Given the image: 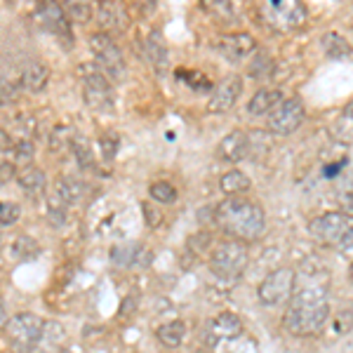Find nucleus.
Masks as SVG:
<instances>
[{
	"label": "nucleus",
	"instance_id": "20e7f679",
	"mask_svg": "<svg viewBox=\"0 0 353 353\" xmlns=\"http://www.w3.org/2000/svg\"><path fill=\"white\" fill-rule=\"evenodd\" d=\"M45 332V321L38 318L36 313H17L10 318L5 325V334H8L10 349L14 353H31L41 344Z\"/></svg>",
	"mask_w": 353,
	"mask_h": 353
},
{
	"label": "nucleus",
	"instance_id": "5701e85b",
	"mask_svg": "<svg viewBox=\"0 0 353 353\" xmlns=\"http://www.w3.org/2000/svg\"><path fill=\"white\" fill-rule=\"evenodd\" d=\"M219 186L226 196H238V193L248 191L250 186H252V181H250V176L241 172V170H231V172H224V176L219 179Z\"/></svg>",
	"mask_w": 353,
	"mask_h": 353
},
{
	"label": "nucleus",
	"instance_id": "4468645a",
	"mask_svg": "<svg viewBox=\"0 0 353 353\" xmlns=\"http://www.w3.org/2000/svg\"><path fill=\"white\" fill-rule=\"evenodd\" d=\"M243 332V321L236 313H219L212 323H210V344L217 346L221 341H231Z\"/></svg>",
	"mask_w": 353,
	"mask_h": 353
},
{
	"label": "nucleus",
	"instance_id": "423d86ee",
	"mask_svg": "<svg viewBox=\"0 0 353 353\" xmlns=\"http://www.w3.org/2000/svg\"><path fill=\"white\" fill-rule=\"evenodd\" d=\"M90 50L94 54V66L99 68L101 76H106L109 81H123L128 68H125L123 52L118 50V45L113 43L111 36L106 33H92L90 36Z\"/></svg>",
	"mask_w": 353,
	"mask_h": 353
},
{
	"label": "nucleus",
	"instance_id": "2f4dec72",
	"mask_svg": "<svg viewBox=\"0 0 353 353\" xmlns=\"http://www.w3.org/2000/svg\"><path fill=\"white\" fill-rule=\"evenodd\" d=\"M73 132L68 128H57L54 134H52V151H59V149H66V146L73 144Z\"/></svg>",
	"mask_w": 353,
	"mask_h": 353
},
{
	"label": "nucleus",
	"instance_id": "4be33fe9",
	"mask_svg": "<svg viewBox=\"0 0 353 353\" xmlns=\"http://www.w3.org/2000/svg\"><path fill=\"white\" fill-rule=\"evenodd\" d=\"M156 334L165 346L176 349V346H181V341L186 337V325L181 321H170V323H163V325L156 330Z\"/></svg>",
	"mask_w": 353,
	"mask_h": 353
},
{
	"label": "nucleus",
	"instance_id": "0eeeda50",
	"mask_svg": "<svg viewBox=\"0 0 353 353\" xmlns=\"http://www.w3.org/2000/svg\"><path fill=\"white\" fill-rule=\"evenodd\" d=\"M261 14L276 31H297L309 19V10L299 0H269L261 5Z\"/></svg>",
	"mask_w": 353,
	"mask_h": 353
},
{
	"label": "nucleus",
	"instance_id": "ddd939ff",
	"mask_svg": "<svg viewBox=\"0 0 353 353\" xmlns=\"http://www.w3.org/2000/svg\"><path fill=\"white\" fill-rule=\"evenodd\" d=\"M151 259L149 250L139 243H123L111 250V261L121 269H137V266H146Z\"/></svg>",
	"mask_w": 353,
	"mask_h": 353
},
{
	"label": "nucleus",
	"instance_id": "58836bf2",
	"mask_svg": "<svg viewBox=\"0 0 353 353\" xmlns=\"http://www.w3.org/2000/svg\"><path fill=\"white\" fill-rule=\"evenodd\" d=\"M134 299H137V297H128V299L123 301V304H125L123 309H121V313H123V316H125V313H128L130 309H132V301H134Z\"/></svg>",
	"mask_w": 353,
	"mask_h": 353
},
{
	"label": "nucleus",
	"instance_id": "393cba45",
	"mask_svg": "<svg viewBox=\"0 0 353 353\" xmlns=\"http://www.w3.org/2000/svg\"><path fill=\"white\" fill-rule=\"evenodd\" d=\"M66 208L68 205L61 201L59 198V193H52L50 196V203H48V219H50V224L52 226H61L66 221Z\"/></svg>",
	"mask_w": 353,
	"mask_h": 353
},
{
	"label": "nucleus",
	"instance_id": "f257e3e1",
	"mask_svg": "<svg viewBox=\"0 0 353 353\" xmlns=\"http://www.w3.org/2000/svg\"><path fill=\"white\" fill-rule=\"evenodd\" d=\"M330 318V304H327V285L323 283H311L304 285L288 301V311L283 316V325L288 332L297 337H311L325 327Z\"/></svg>",
	"mask_w": 353,
	"mask_h": 353
},
{
	"label": "nucleus",
	"instance_id": "7c9ffc66",
	"mask_svg": "<svg viewBox=\"0 0 353 353\" xmlns=\"http://www.w3.org/2000/svg\"><path fill=\"white\" fill-rule=\"evenodd\" d=\"M71 146H73V151H76V158H78V163H81L83 168L92 165L94 158H92V151H90V144H88V141H85V139H78V137H76Z\"/></svg>",
	"mask_w": 353,
	"mask_h": 353
},
{
	"label": "nucleus",
	"instance_id": "9d476101",
	"mask_svg": "<svg viewBox=\"0 0 353 353\" xmlns=\"http://www.w3.org/2000/svg\"><path fill=\"white\" fill-rule=\"evenodd\" d=\"M304 116H306V111L299 99H283L281 104L269 113V123L266 125H269V132L278 137H288L304 123Z\"/></svg>",
	"mask_w": 353,
	"mask_h": 353
},
{
	"label": "nucleus",
	"instance_id": "6e6552de",
	"mask_svg": "<svg viewBox=\"0 0 353 353\" xmlns=\"http://www.w3.org/2000/svg\"><path fill=\"white\" fill-rule=\"evenodd\" d=\"M81 81H83V94L85 104L92 111H111L113 109V85L106 76H101L97 66H83L81 68Z\"/></svg>",
	"mask_w": 353,
	"mask_h": 353
},
{
	"label": "nucleus",
	"instance_id": "f3484780",
	"mask_svg": "<svg viewBox=\"0 0 353 353\" xmlns=\"http://www.w3.org/2000/svg\"><path fill=\"white\" fill-rule=\"evenodd\" d=\"M254 48H257V43H254V38L250 36V33H231V36L221 38V43H219L221 54L229 61L245 59L248 54L254 52Z\"/></svg>",
	"mask_w": 353,
	"mask_h": 353
},
{
	"label": "nucleus",
	"instance_id": "f03ea898",
	"mask_svg": "<svg viewBox=\"0 0 353 353\" xmlns=\"http://www.w3.org/2000/svg\"><path fill=\"white\" fill-rule=\"evenodd\" d=\"M214 219L217 224L231 236V241L238 243H252L264 233V210L257 203L248 201V198L229 196L224 203L217 205L214 210Z\"/></svg>",
	"mask_w": 353,
	"mask_h": 353
},
{
	"label": "nucleus",
	"instance_id": "9b49d317",
	"mask_svg": "<svg viewBox=\"0 0 353 353\" xmlns=\"http://www.w3.org/2000/svg\"><path fill=\"white\" fill-rule=\"evenodd\" d=\"M36 19L38 24H41L45 31L54 33L57 38H59V43L66 45V50L73 48V33H71V21H68V17L64 12V8L57 3H43L36 8Z\"/></svg>",
	"mask_w": 353,
	"mask_h": 353
},
{
	"label": "nucleus",
	"instance_id": "e433bc0d",
	"mask_svg": "<svg viewBox=\"0 0 353 353\" xmlns=\"http://www.w3.org/2000/svg\"><path fill=\"white\" fill-rule=\"evenodd\" d=\"M14 176V163L10 161H0V186L8 184L10 179Z\"/></svg>",
	"mask_w": 353,
	"mask_h": 353
},
{
	"label": "nucleus",
	"instance_id": "bb28decb",
	"mask_svg": "<svg viewBox=\"0 0 353 353\" xmlns=\"http://www.w3.org/2000/svg\"><path fill=\"white\" fill-rule=\"evenodd\" d=\"M149 57H151L153 66H158V68H163L168 64V50H165L163 38L156 36V33H153L151 41H149Z\"/></svg>",
	"mask_w": 353,
	"mask_h": 353
},
{
	"label": "nucleus",
	"instance_id": "1a4fd4ad",
	"mask_svg": "<svg viewBox=\"0 0 353 353\" xmlns=\"http://www.w3.org/2000/svg\"><path fill=\"white\" fill-rule=\"evenodd\" d=\"M294 281H297V276H294L292 269H288V266L285 269H276L261 281V285L257 290L259 301L266 306L285 304L294 292Z\"/></svg>",
	"mask_w": 353,
	"mask_h": 353
},
{
	"label": "nucleus",
	"instance_id": "72a5a7b5",
	"mask_svg": "<svg viewBox=\"0 0 353 353\" xmlns=\"http://www.w3.org/2000/svg\"><path fill=\"white\" fill-rule=\"evenodd\" d=\"M19 88L21 85H14L12 81H0V101H3V104L17 101V97H19Z\"/></svg>",
	"mask_w": 353,
	"mask_h": 353
},
{
	"label": "nucleus",
	"instance_id": "39448f33",
	"mask_svg": "<svg viewBox=\"0 0 353 353\" xmlns=\"http://www.w3.org/2000/svg\"><path fill=\"white\" fill-rule=\"evenodd\" d=\"M248 248L245 243L226 241L214 248L212 257H210V269L221 281H236L248 269Z\"/></svg>",
	"mask_w": 353,
	"mask_h": 353
},
{
	"label": "nucleus",
	"instance_id": "c85d7f7f",
	"mask_svg": "<svg viewBox=\"0 0 353 353\" xmlns=\"http://www.w3.org/2000/svg\"><path fill=\"white\" fill-rule=\"evenodd\" d=\"M21 210L17 203H10V201H0V224L3 226H10L19 219Z\"/></svg>",
	"mask_w": 353,
	"mask_h": 353
},
{
	"label": "nucleus",
	"instance_id": "a878e982",
	"mask_svg": "<svg viewBox=\"0 0 353 353\" xmlns=\"http://www.w3.org/2000/svg\"><path fill=\"white\" fill-rule=\"evenodd\" d=\"M149 193L156 203H174L176 201V189L170 184V181H153Z\"/></svg>",
	"mask_w": 353,
	"mask_h": 353
},
{
	"label": "nucleus",
	"instance_id": "dca6fc26",
	"mask_svg": "<svg viewBox=\"0 0 353 353\" xmlns=\"http://www.w3.org/2000/svg\"><path fill=\"white\" fill-rule=\"evenodd\" d=\"M130 24L128 10L118 3H101L99 5V26L101 33H123Z\"/></svg>",
	"mask_w": 353,
	"mask_h": 353
},
{
	"label": "nucleus",
	"instance_id": "2eb2a0df",
	"mask_svg": "<svg viewBox=\"0 0 353 353\" xmlns=\"http://www.w3.org/2000/svg\"><path fill=\"white\" fill-rule=\"evenodd\" d=\"M217 153H219V158H224V161H229V163H241L245 158H250L248 134L241 132V130H233V132H229L219 141Z\"/></svg>",
	"mask_w": 353,
	"mask_h": 353
},
{
	"label": "nucleus",
	"instance_id": "6ab92c4d",
	"mask_svg": "<svg viewBox=\"0 0 353 353\" xmlns=\"http://www.w3.org/2000/svg\"><path fill=\"white\" fill-rule=\"evenodd\" d=\"M48 81H50V68L41 64V61H31V64L24 68V73H21L19 85L26 88L28 92H41V90H45Z\"/></svg>",
	"mask_w": 353,
	"mask_h": 353
},
{
	"label": "nucleus",
	"instance_id": "473e14b6",
	"mask_svg": "<svg viewBox=\"0 0 353 353\" xmlns=\"http://www.w3.org/2000/svg\"><path fill=\"white\" fill-rule=\"evenodd\" d=\"M101 146V153H104L106 161H111L113 156L118 153V146H121V139H118V134H104L99 141Z\"/></svg>",
	"mask_w": 353,
	"mask_h": 353
},
{
	"label": "nucleus",
	"instance_id": "412c9836",
	"mask_svg": "<svg viewBox=\"0 0 353 353\" xmlns=\"http://www.w3.org/2000/svg\"><path fill=\"white\" fill-rule=\"evenodd\" d=\"M17 181H19L21 191H26L28 196H36V193H43L45 184H48V179H45V172L38 168H24L17 176Z\"/></svg>",
	"mask_w": 353,
	"mask_h": 353
},
{
	"label": "nucleus",
	"instance_id": "4c0bfd02",
	"mask_svg": "<svg viewBox=\"0 0 353 353\" xmlns=\"http://www.w3.org/2000/svg\"><path fill=\"white\" fill-rule=\"evenodd\" d=\"M8 306H5V301L3 297H0V330H5V325H8Z\"/></svg>",
	"mask_w": 353,
	"mask_h": 353
},
{
	"label": "nucleus",
	"instance_id": "7ed1b4c3",
	"mask_svg": "<svg viewBox=\"0 0 353 353\" xmlns=\"http://www.w3.org/2000/svg\"><path fill=\"white\" fill-rule=\"evenodd\" d=\"M351 214H344V212H327V214H321V217L311 219L309 224V233L316 238L318 243L323 245H334L339 250H351V238H353V231H351Z\"/></svg>",
	"mask_w": 353,
	"mask_h": 353
},
{
	"label": "nucleus",
	"instance_id": "b1692460",
	"mask_svg": "<svg viewBox=\"0 0 353 353\" xmlns=\"http://www.w3.org/2000/svg\"><path fill=\"white\" fill-rule=\"evenodd\" d=\"M57 193H59V198L66 205H71V203H76L83 198L85 184L81 179H76V176H64V179L57 181Z\"/></svg>",
	"mask_w": 353,
	"mask_h": 353
},
{
	"label": "nucleus",
	"instance_id": "a211bd4d",
	"mask_svg": "<svg viewBox=\"0 0 353 353\" xmlns=\"http://www.w3.org/2000/svg\"><path fill=\"white\" fill-rule=\"evenodd\" d=\"M281 101H283V92H281V90L264 88V90H259V92L254 94L252 99H250L248 113H250V116H266V113H271L278 104H281Z\"/></svg>",
	"mask_w": 353,
	"mask_h": 353
},
{
	"label": "nucleus",
	"instance_id": "cd10ccee",
	"mask_svg": "<svg viewBox=\"0 0 353 353\" xmlns=\"http://www.w3.org/2000/svg\"><path fill=\"white\" fill-rule=\"evenodd\" d=\"M12 151H14V163L17 165L31 168V161H33V144H31V141H28V139H19L12 146Z\"/></svg>",
	"mask_w": 353,
	"mask_h": 353
},
{
	"label": "nucleus",
	"instance_id": "aec40b11",
	"mask_svg": "<svg viewBox=\"0 0 353 353\" xmlns=\"http://www.w3.org/2000/svg\"><path fill=\"white\" fill-rule=\"evenodd\" d=\"M321 45H323V50H325V54L334 61H344L351 57V45L344 36H339V33H325V36L321 38Z\"/></svg>",
	"mask_w": 353,
	"mask_h": 353
},
{
	"label": "nucleus",
	"instance_id": "c756f323",
	"mask_svg": "<svg viewBox=\"0 0 353 353\" xmlns=\"http://www.w3.org/2000/svg\"><path fill=\"white\" fill-rule=\"evenodd\" d=\"M66 12L68 17H73L76 21H81V24H88L90 21V17H92V8H90L88 3H68L66 5Z\"/></svg>",
	"mask_w": 353,
	"mask_h": 353
},
{
	"label": "nucleus",
	"instance_id": "c9c22d12",
	"mask_svg": "<svg viewBox=\"0 0 353 353\" xmlns=\"http://www.w3.org/2000/svg\"><path fill=\"white\" fill-rule=\"evenodd\" d=\"M141 210H144V217H146V224L151 226V229H156L158 224H161L163 221V217H161V212H158V210H153L149 203H144L141 205Z\"/></svg>",
	"mask_w": 353,
	"mask_h": 353
},
{
	"label": "nucleus",
	"instance_id": "f8f14e48",
	"mask_svg": "<svg viewBox=\"0 0 353 353\" xmlns=\"http://www.w3.org/2000/svg\"><path fill=\"white\" fill-rule=\"evenodd\" d=\"M243 92V81L238 76H229L224 78L217 88H214L212 97L208 101V111L210 113H226L236 106L238 97Z\"/></svg>",
	"mask_w": 353,
	"mask_h": 353
},
{
	"label": "nucleus",
	"instance_id": "f704fd0d",
	"mask_svg": "<svg viewBox=\"0 0 353 353\" xmlns=\"http://www.w3.org/2000/svg\"><path fill=\"white\" fill-rule=\"evenodd\" d=\"M252 73L257 78H266V76H269V73H271V57H259V59H254Z\"/></svg>",
	"mask_w": 353,
	"mask_h": 353
}]
</instances>
